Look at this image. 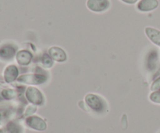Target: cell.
<instances>
[{"label": "cell", "instance_id": "6da1fadb", "mask_svg": "<svg viewBox=\"0 0 160 133\" xmlns=\"http://www.w3.org/2000/svg\"><path fill=\"white\" fill-rule=\"evenodd\" d=\"M84 102L91 110L96 113H102L106 110V103L105 100L95 93H88L84 97Z\"/></svg>", "mask_w": 160, "mask_h": 133}, {"label": "cell", "instance_id": "7a4b0ae2", "mask_svg": "<svg viewBox=\"0 0 160 133\" xmlns=\"http://www.w3.org/2000/svg\"><path fill=\"white\" fill-rule=\"evenodd\" d=\"M48 79V76L43 73H27L20 75L17 81L20 83L38 86L46 83Z\"/></svg>", "mask_w": 160, "mask_h": 133}, {"label": "cell", "instance_id": "3957f363", "mask_svg": "<svg viewBox=\"0 0 160 133\" xmlns=\"http://www.w3.org/2000/svg\"><path fill=\"white\" fill-rule=\"evenodd\" d=\"M25 97L29 103L35 106H42L45 104V97L39 89L30 86L25 90Z\"/></svg>", "mask_w": 160, "mask_h": 133}, {"label": "cell", "instance_id": "277c9868", "mask_svg": "<svg viewBox=\"0 0 160 133\" xmlns=\"http://www.w3.org/2000/svg\"><path fill=\"white\" fill-rule=\"evenodd\" d=\"M25 124L29 129L38 132H43L47 129V123L43 118L38 115H31L25 120Z\"/></svg>", "mask_w": 160, "mask_h": 133}, {"label": "cell", "instance_id": "5b68a950", "mask_svg": "<svg viewBox=\"0 0 160 133\" xmlns=\"http://www.w3.org/2000/svg\"><path fill=\"white\" fill-rule=\"evenodd\" d=\"M17 53V48L11 44L0 45V61L3 62H11Z\"/></svg>", "mask_w": 160, "mask_h": 133}, {"label": "cell", "instance_id": "8992f818", "mask_svg": "<svg viewBox=\"0 0 160 133\" xmlns=\"http://www.w3.org/2000/svg\"><path fill=\"white\" fill-rule=\"evenodd\" d=\"M110 6L109 0H88L87 7L95 12H102Z\"/></svg>", "mask_w": 160, "mask_h": 133}, {"label": "cell", "instance_id": "52a82bcc", "mask_svg": "<svg viewBox=\"0 0 160 133\" xmlns=\"http://www.w3.org/2000/svg\"><path fill=\"white\" fill-rule=\"evenodd\" d=\"M3 79L6 83H12L17 80L19 76L18 67L14 64H9L5 68L3 71Z\"/></svg>", "mask_w": 160, "mask_h": 133}, {"label": "cell", "instance_id": "ba28073f", "mask_svg": "<svg viewBox=\"0 0 160 133\" xmlns=\"http://www.w3.org/2000/svg\"><path fill=\"white\" fill-rule=\"evenodd\" d=\"M48 55L54 62H65L67 60V55L62 48L57 46H52L48 49Z\"/></svg>", "mask_w": 160, "mask_h": 133}, {"label": "cell", "instance_id": "9c48e42d", "mask_svg": "<svg viewBox=\"0 0 160 133\" xmlns=\"http://www.w3.org/2000/svg\"><path fill=\"white\" fill-rule=\"evenodd\" d=\"M16 61L21 66H28L31 63L33 55L28 50H20L16 55Z\"/></svg>", "mask_w": 160, "mask_h": 133}, {"label": "cell", "instance_id": "30bf717a", "mask_svg": "<svg viewBox=\"0 0 160 133\" xmlns=\"http://www.w3.org/2000/svg\"><path fill=\"white\" fill-rule=\"evenodd\" d=\"M158 6V0H140L137 4V9L140 12H147L155 10Z\"/></svg>", "mask_w": 160, "mask_h": 133}, {"label": "cell", "instance_id": "8fae6325", "mask_svg": "<svg viewBox=\"0 0 160 133\" xmlns=\"http://www.w3.org/2000/svg\"><path fill=\"white\" fill-rule=\"evenodd\" d=\"M145 32L148 38L154 45L160 48V31L156 29V28L148 26V27L145 28Z\"/></svg>", "mask_w": 160, "mask_h": 133}, {"label": "cell", "instance_id": "7c38bea8", "mask_svg": "<svg viewBox=\"0 0 160 133\" xmlns=\"http://www.w3.org/2000/svg\"><path fill=\"white\" fill-rule=\"evenodd\" d=\"M41 64L44 68L50 69L53 66L54 61L50 58V56L48 54H45L44 55H42V59H41Z\"/></svg>", "mask_w": 160, "mask_h": 133}, {"label": "cell", "instance_id": "4fadbf2b", "mask_svg": "<svg viewBox=\"0 0 160 133\" xmlns=\"http://www.w3.org/2000/svg\"><path fill=\"white\" fill-rule=\"evenodd\" d=\"M2 97L4 99L11 100L16 97V92L12 89H4L1 92Z\"/></svg>", "mask_w": 160, "mask_h": 133}, {"label": "cell", "instance_id": "5bb4252c", "mask_svg": "<svg viewBox=\"0 0 160 133\" xmlns=\"http://www.w3.org/2000/svg\"><path fill=\"white\" fill-rule=\"evenodd\" d=\"M149 100L154 104H160V90L152 92L149 95Z\"/></svg>", "mask_w": 160, "mask_h": 133}, {"label": "cell", "instance_id": "9a60e30c", "mask_svg": "<svg viewBox=\"0 0 160 133\" xmlns=\"http://www.w3.org/2000/svg\"><path fill=\"white\" fill-rule=\"evenodd\" d=\"M37 109H38L37 106L33 105V104L29 105L28 107H27L26 111H25V116L29 117V116H31V115H33V114H34L36 112Z\"/></svg>", "mask_w": 160, "mask_h": 133}, {"label": "cell", "instance_id": "2e32d148", "mask_svg": "<svg viewBox=\"0 0 160 133\" xmlns=\"http://www.w3.org/2000/svg\"><path fill=\"white\" fill-rule=\"evenodd\" d=\"M150 90L152 91H158V90H160V76L156 78L153 81L152 83L151 84V87H150Z\"/></svg>", "mask_w": 160, "mask_h": 133}, {"label": "cell", "instance_id": "e0dca14e", "mask_svg": "<svg viewBox=\"0 0 160 133\" xmlns=\"http://www.w3.org/2000/svg\"><path fill=\"white\" fill-rule=\"evenodd\" d=\"M123 2L127 3V4H134L138 2V0H121Z\"/></svg>", "mask_w": 160, "mask_h": 133}, {"label": "cell", "instance_id": "ac0fdd59", "mask_svg": "<svg viewBox=\"0 0 160 133\" xmlns=\"http://www.w3.org/2000/svg\"><path fill=\"white\" fill-rule=\"evenodd\" d=\"M0 133H3V132H2V131H1V130H0Z\"/></svg>", "mask_w": 160, "mask_h": 133}]
</instances>
